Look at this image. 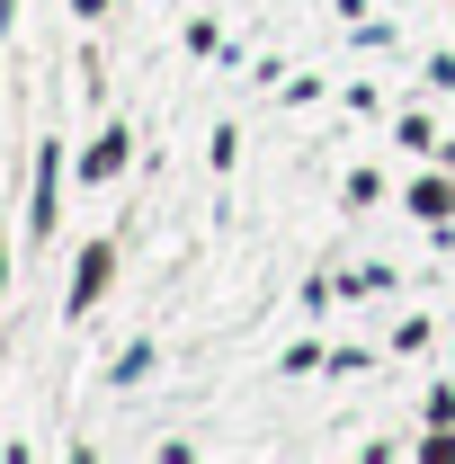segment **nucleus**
Wrapping results in <instances>:
<instances>
[{"label":"nucleus","mask_w":455,"mask_h":464,"mask_svg":"<svg viewBox=\"0 0 455 464\" xmlns=\"http://www.w3.org/2000/svg\"><path fill=\"white\" fill-rule=\"evenodd\" d=\"M447 170H455V152H447Z\"/></svg>","instance_id":"9d476101"},{"label":"nucleus","mask_w":455,"mask_h":464,"mask_svg":"<svg viewBox=\"0 0 455 464\" xmlns=\"http://www.w3.org/2000/svg\"><path fill=\"white\" fill-rule=\"evenodd\" d=\"M206 161H215V170H232V161H241V134H232V125H215V143H206Z\"/></svg>","instance_id":"423d86ee"},{"label":"nucleus","mask_w":455,"mask_h":464,"mask_svg":"<svg viewBox=\"0 0 455 464\" xmlns=\"http://www.w3.org/2000/svg\"><path fill=\"white\" fill-rule=\"evenodd\" d=\"M402 143H411V152H438V125H429V116L411 108V116H402Z\"/></svg>","instance_id":"39448f33"},{"label":"nucleus","mask_w":455,"mask_h":464,"mask_svg":"<svg viewBox=\"0 0 455 464\" xmlns=\"http://www.w3.org/2000/svg\"><path fill=\"white\" fill-rule=\"evenodd\" d=\"M429 420H438V429H455V384H438V393H429Z\"/></svg>","instance_id":"0eeeda50"},{"label":"nucleus","mask_w":455,"mask_h":464,"mask_svg":"<svg viewBox=\"0 0 455 464\" xmlns=\"http://www.w3.org/2000/svg\"><path fill=\"white\" fill-rule=\"evenodd\" d=\"M72 9H81V18H108V0H72Z\"/></svg>","instance_id":"6e6552de"},{"label":"nucleus","mask_w":455,"mask_h":464,"mask_svg":"<svg viewBox=\"0 0 455 464\" xmlns=\"http://www.w3.org/2000/svg\"><path fill=\"white\" fill-rule=\"evenodd\" d=\"M125 161H134V134H125V125H108V134H99V143L81 152V179L99 188V179H116V170H125Z\"/></svg>","instance_id":"20e7f679"},{"label":"nucleus","mask_w":455,"mask_h":464,"mask_svg":"<svg viewBox=\"0 0 455 464\" xmlns=\"http://www.w3.org/2000/svg\"><path fill=\"white\" fill-rule=\"evenodd\" d=\"M54 197H63V143L45 134V152H36V197H27V232H36V241H45V232H54V215H63Z\"/></svg>","instance_id":"f257e3e1"},{"label":"nucleus","mask_w":455,"mask_h":464,"mask_svg":"<svg viewBox=\"0 0 455 464\" xmlns=\"http://www.w3.org/2000/svg\"><path fill=\"white\" fill-rule=\"evenodd\" d=\"M0 295H9V241H0Z\"/></svg>","instance_id":"1a4fd4ad"},{"label":"nucleus","mask_w":455,"mask_h":464,"mask_svg":"<svg viewBox=\"0 0 455 464\" xmlns=\"http://www.w3.org/2000/svg\"><path fill=\"white\" fill-rule=\"evenodd\" d=\"M402 206H411V215H420L429 232H447V224H455V170H438V179H411V188H402Z\"/></svg>","instance_id":"f03ea898"},{"label":"nucleus","mask_w":455,"mask_h":464,"mask_svg":"<svg viewBox=\"0 0 455 464\" xmlns=\"http://www.w3.org/2000/svg\"><path fill=\"white\" fill-rule=\"evenodd\" d=\"M108 277H116V241H90V250H81V277H72V322L108 295Z\"/></svg>","instance_id":"7ed1b4c3"}]
</instances>
